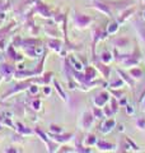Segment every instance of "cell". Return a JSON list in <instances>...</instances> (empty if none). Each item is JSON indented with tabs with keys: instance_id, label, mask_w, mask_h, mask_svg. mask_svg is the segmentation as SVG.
Segmentation results:
<instances>
[{
	"instance_id": "obj_31",
	"label": "cell",
	"mask_w": 145,
	"mask_h": 153,
	"mask_svg": "<svg viewBox=\"0 0 145 153\" xmlns=\"http://www.w3.org/2000/svg\"><path fill=\"white\" fill-rule=\"evenodd\" d=\"M45 31H46V33H47L48 36H52V37H57V36H59L56 27H54V26H47L45 28Z\"/></svg>"
},
{
	"instance_id": "obj_15",
	"label": "cell",
	"mask_w": 145,
	"mask_h": 153,
	"mask_svg": "<svg viewBox=\"0 0 145 153\" xmlns=\"http://www.w3.org/2000/svg\"><path fill=\"white\" fill-rule=\"evenodd\" d=\"M135 13V8L132 7V8H126L125 10H122V12H120V16H118V18H117V21H118V23L121 25V23H124V22H126L127 19L132 16V14Z\"/></svg>"
},
{
	"instance_id": "obj_38",
	"label": "cell",
	"mask_w": 145,
	"mask_h": 153,
	"mask_svg": "<svg viewBox=\"0 0 145 153\" xmlns=\"http://www.w3.org/2000/svg\"><path fill=\"white\" fill-rule=\"evenodd\" d=\"M57 151H59V152H74L75 149H72V147H66V146H64V147L59 148Z\"/></svg>"
},
{
	"instance_id": "obj_30",
	"label": "cell",
	"mask_w": 145,
	"mask_h": 153,
	"mask_svg": "<svg viewBox=\"0 0 145 153\" xmlns=\"http://www.w3.org/2000/svg\"><path fill=\"white\" fill-rule=\"evenodd\" d=\"M109 102H111V108H112V111H113V115L118 111V106H120V103H118V100L116 98V97H111L109 100Z\"/></svg>"
},
{
	"instance_id": "obj_44",
	"label": "cell",
	"mask_w": 145,
	"mask_h": 153,
	"mask_svg": "<svg viewBox=\"0 0 145 153\" xmlns=\"http://www.w3.org/2000/svg\"><path fill=\"white\" fill-rule=\"evenodd\" d=\"M3 79H4V78H3V75H1V74H0V82H1V80H3Z\"/></svg>"
},
{
	"instance_id": "obj_33",
	"label": "cell",
	"mask_w": 145,
	"mask_h": 153,
	"mask_svg": "<svg viewBox=\"0 0 145 153\" xmlns=\"http://www.w3.org/2000/svg\"><path fill=\"white\" fill-rule=\"evenodd\" d=\"M45 59H46V52L43 54L42 59H41V63L38 64V68L35 69V73H36L37 75H41V74H42V71H43V63H45Z\"/></svg>"
},
{
	"instance_id": "obj_24",
	"label": "cell",
	"mask_w": 145,
	"mask_h": 153,
	"mask_svg": "<svg viewBox=\"0 0 145 153\" xmlns=\"http://www.w3.org/2000/svg\"><path fill=\"white\" fill-rule=\"evenodd\" d=\"M122 85H125V82H124V79L121 78V76H117V78H113V79L109 82V87H111V88H116V89H118V88L122 87Z\"/></svg>"
},
{
	"instance_id": "obj_41",
	"label": "cell",
	"mask_w": 145,
	"mask_h": 153,
	"mask_svg": "<svg viewBox=\"0 0 145 153\" xmlns=\"http://www.w3.org/2000/svg\"><path fill=\"white\" fill-rule=\"evenodd\" d=\"M50 92H51V89L48 88V87H46L45 88V94H50Z\"/></svg>"
},
{
	"instance_id": "obj_26",
	"label": "cell",
	"mask_w": 145,
	"mask_h": 153,
	"mask_svg": "<svg viewBox=\"0 0 145 153\" xmlns=\"http://www.w3.org/2000/svg\"><path fill=\"white\" fill-rule=\"evenodd\" d=\"M33 98H31L28 103H30V106L33 108V110H40L41 108V101L37 98V96H32Z\"/></svg>"
},
{
	"instance_id": "obj_45",
	"label": "cell",
	"mask_w": 145,
	"mask_h": 153,
	"mask_svg": "<svg viewBox=\"0 0 145 153\" xmlns=\"http://www.w3.org/2000/svg\"><path fill=\"white\" fill-rule=\"evenodd\" d=\"M143 16H144V17H143V19H144V21H145V10H144V14H143Z\"/></svg>"
},
{
	"instance_id": "obj_32",
	"label": "cell",
	"mask_w": 145,
	"mask_h": 153,
	"mask_svg": "<svg viewBox=\"0 0 145 153\" xmlns=\"http://www.w3.org/2000/svg\"><path fill=\"white\" fill-rule=\"evenodd\" d=\"M13 25H14V23H10V25H8V26L3 27V28H0V38H5L7 33H9V31L13 28Z\"/></svg>"
},
{
	"instance_id": "obj_21",
	"label": "cell",
	"mask_w": 145,
	"mask_h": 153,
	"mask_svg": "<svg viewBox=\"0 0 145 153\" xmlns=\"http://www.w3.org/2000/svg\"><path fill=\"white\" fill-rule=\"evenodd\" d=\"M7 55L10 57L12 60H14V61H22L23 60V57L19 55V54H17L16 52V50H14V46L12 45V46H9L8 47V50H7Z\"/></svg>"
},
{
	"instance_id": "obj_16",
	"label": "cell",
	"mask_w": 145,
	"mask_h": 153,
	"mask_svg": "<svg viewBox=\"0 0 145 153\" xmlns=\"http://www.w3.org/2000/svg\"><path fill=\"white\" fill-rule=\"evenodd\" d=\"M115 125H116V121H115V119H112V117H109V119H107L102 125H101V129L99 130L102 131L103 134H107L108 131H111L112 129L115 128Z\"/></svg>"
},
{
	"instance_id": "obj_7",
	"label": "cell",
	"mask_w": 145,
	"mask_h": 153,
	"mask_svg": "<svg viewBox=\"0 0 145 153\" xmlns=\"http://www.w3.org/2000/svg\"><path fill=\"white\" fill-rule=\"evenodd\" d=\"M33 12H36L38 16H41L43 18H52L54 17V13L50 9V7H47L46 4H43L41 1H37L35 4V8H33Z\"/></svg>"
},
{
	"instance_id": "obj_14",
	"label": "cell",
	"mask_w": 145,
	"mask_h": 153,
	"mask_svg": "<svg viewBox=\"0 0 145 153\" xmlns=\"http://www.w3.org/2000/svg\"><path fill=\"white\" fill-rule=\"evenodd\" d=\"M117 74L121 76V78L124 79V82L125 84H129L130 85V88L134 89L135 88V79L132 78L131 75H130L129 73H125V71L122 69H117Z\"/></svg>"
},
{
	"instance_id": "obj_43",
	"label": "cell",
	"mask_w": 145,
	"mask_h": 153,
	"mask_svg": "<svg viewBox=\"0 0 145 153\" xmlns=\"http://www.w3.org/2000/svg\"><path fill=\"white\" fill-rule=\"evenodd\" d=\"M144 96H145V91H144V92H143V94H141V97H140V100H141V98L144 97ZM140 100H139V101H140Z\"/></svg>"
},
{
	"instance_id": "obj_6",
	"label": "cell",
	"mask_w": 145,
	"mask_h": 153,
	"mask_svg": "<svg viewBox=\"0 0 145 153\" xmlns=\"http://www.w3.org/2000/svg\"><path fill=\"white\" fill-rule=\"evenodd\" d=\"M16 73V66L13 64H9L7 61H1L0 63V74L3 75V78L9 82L12 79V76Z\"/></svg>"
},
{
	"instance_id": "obj_13",
	"label": "cell",
	"mask_w": 145,
	"mask_h": 153,
	"mask_svg": "<svg viewBox=\"0 0 145 153\" xmlns=\"http://www.w3.org/2000/svg\"><path fill=\"white\" fill-rule=\"evenodd\" d=\"M134 26H135V30H136L138 35H139L140 41L145 45V23L141 22V21H135Z\"/></svg>"
},
{
	"instance_id": "obj_34",
	"label": "cell",
	"mask_w": 145,
	"mask_h": 153,
	"mask_svg": "<svg viewBox=\"0 0 145 153\" xmlns=\"http://www.w3.org/2000/svg\"><path fill=\"white\" fill-rule=\"evenodd\" d=\"M103 108V112H104V116H108L111 117L113 115V111H112V108H111L109 105H104V106L102 107Z\"/></svg>"
},
{
	"instance_id": "obj_1",
	"label": "cell",
	"mask_w": 145,
	"mask_h": 153,
	"mask_svg": "<svg viewBox=\"0 0 145 153\" xmlns=\"http://www.w3.org/2000/svg\"><path fill=\"white\" fill-rule=\"evenodd\" d=\"M115 55H116L115 59L117 60L121 65L126 66V68H132V66H136V65L139 64V61H140L138 47H135L134 51L131 52V54H127V55L117 54V51L115 50Z\"/></svg>"
},
{
	"instance_id": "obj_22",
	"label": "cell",
	"mask_w": 145,
	"mask_h": 153,
	"mask_svg": "<svg viewBox=\"0 0 145 153\" xmlns=\"http://www.w3.org/2000/svg\"><path fill=\"white\" fill-rule=\"evenodd\" d=\"M16 126H17L16 130H17L19 134H21V135H31V134H33V131H35V130H31V129L26 128L22 123H17Z\"/></svg>"
},
{
	"instance_id": "obj_12",
	"label": "cell",
	"mask_w": 145,
	"mask_h": 153,
	"mask_svg": "<svg viewBox=\"0 0 145 153\" xmlns=\"http://www.w3.org/2000/svg\"><path fill=\"white\" fill-rule=\"evenodd\" d=\"M112 45L116 47V49H117V47L124 49V47H127L130 45V40H129V37H126V36H120V37L113 38Z\"/></svg>"
},
{
	"instance_id": "obj_10",
	"label": "cell",
	"mask_w": 145,
	"mask_h": 153,
	"mask_svg": "<svg viewBox=\"0 0 145 153\" xmlns=\"http://www.w3.org/2000/svg\"><path fill=\"white\" fill-rule=\"evenodd\" d=\"M94 120H95V117H94L93 112L85 111V112L83 114V116H81L80 125H81V128H83V129H90L92 126H93Z\"/></svg>"
},
{
	"instance_id": "obj_18",
	"label": "cell",
	"mask_w": 145,
	"mask_h": 153,
	"mask_svg": "<svg viewBox=\"0 0 145 153\" xmlns=\"http://www.w3.org/2000/svg\"><path fill=\"white\" fill-rule=\"evenodd\" d=\"M97 147H98V149L99 151H104V152H107V151H115V148L116 146L112 144V143H108V142H106V140H97Z\"/></svg>"
},
{
	"instance_id": "obj_23",
	"label": "cell",
	"mask_w": 145,
	"mask_h": 153,
	"mask_svg": "<svg viewBox=\"0 0 145 153\" xmlns=\"http://www.w3.org/2000/svg\"><path fill=\"white\" fill-rule=\"evenodd\" d=\"M118 28H120V23H118V21H112L108 25V27H107V33L108 35H115L116 32L118 31Z\"/></svg>"
},
{
	"instance_id": "obj_27",
	"label": "cell",
	"mask_w": 145,
	"mask_h": 153,
	"mask_svg": "<svg viewBox=\"0 0 145 153\" xmlns=\"http://www.w3.org/2000/svg\"><path fill=\"white\" fill-rule=\"evenodd\" d=\"M97 140H98V139L95 138L94 134H89V135L84 139V143H85L87 147H92V146H95L97 144Z\"/></svg>"
},
{
	"instance_id": "obj_25",
	"label": "cell",
	"mask_w": 145,
	"mask_h": 153,
	"mask_svg": "<svg viewBox=\"0 0 145 153\" xmlns=\"http://www.w3.org/2000/svg\"><path fill=\"white\" fill-rule=\"evenodd\" d=\"M99 60L102 61V63H104V64H109L111 61L113 60V56H112V54H111L109 51H103L102 54H101Z\"/></svg>"
},
{
	"instance_id": "obj_39",
	"label": "cell",
	"mask_w": 145,
	"mask_h": 153,
	"mask_svg": "<svg viewBox=\"0 0 145 153\" xmlns=\"http://www.w3.org/2000/svg\"><path fill=\"white\" fill-rule=\"evenodd\" d=\"M28 89H30L31 93H37V92H38V85H32V84H31Z\"/></svg>"
},
{
	"instance_id": "obj_11",
	"label": "cell",
	"mask_w": 145,
	"mask_h": 153,
	"mask_svg": "<svg viewBox=\"0 0 145 153\" xmlns=\"http://www.w3.org/2000/svg\"><path fill=\"white\" fill-rule=\"evenodd\" d=\"M95 68L97 70L101 73V75L103 76L104 79H109V75H111V68L108 66V64H104L102 61H95Z\"/></svg>"
},
{
	"instance_id": "obj_3",
	"label": "cell",
	"mask_w": 145,
	"mask_h": 153,
	"mask_svg": "<svg viewBox=\"0 0 145 153\" xmlns=\"http://www.w3.org/2000/svg\"><path fill=\"white\" fill-rule=\"evenodd\" d=\"M106 35H108L107 31L104 32L103 28L99 26L94 27L93 31H92V55H93V60H95V45L98 44L102 38H104Z\"/></svg>"
},
{
	"instance_id": "obj_28",
	"label": "cell",
	"mask_w": 145,
	"mask_h": 153,
	"mask_svg": "<svg viewBox=\"0 0 145 153\" xmlns=\"http://www.w3.org/2000/svg\"><path fill=\"white\" fill-rule=\"evenodd\" d=\"M92 112H93V115H94L95 119H103V117H104V112H103V108H102V107L94 106L93 110H92Z\"/></svg>"
},
{
	"instance_id": "obj_19",
	"label": "cell",
	"mask_w": 145,
	"mask_h": 153,
	"mask_svg": "<svg viewBox=\"0 0 145 153\" xmlns=\"http://www.w3.org/2000/svg\"><path fill=\"white\" fill-rule=\"evenodd\" d=\"M33 75H36L35 70L32 71H27V70H16V73H14V78L16 79H23V78H32Z\"/></svg>"
},
{
	"instance_id": "obj_17",
	"label": "cell",
	"mask_w": 145,
	"mask_h": 153,
	"mask_svg": "<svg viewBox=\"0 0 145 153\" xmlns=\"http://www.w3.org/2000/svg\"><path fill=\"white\" fill-rule=\"evenodd\" d=\"M47 45L50 47L51 50H54L55 52H61V49H62V42L60 40H57V38H51V40L47 41Z\"/></svg>"
},
{
	"instance_id": "obj_4",
	"label": "cell",
	"mask_w": 145,
	"mask_h": 153,
	"mask_svg": "<svg viewBox=\"0 0 145 153\" xmlns=\"http://www.w3.org/2000/svg\"><path fill=\"white\" fill-rule=\"evenodd\" d=\"M31 84H32V78H28V80H24V82L18 83L17 85H14V88L9 89L8 92H5L4 94H1V100H5V98L9 97V96L16 94V93H19V92H22V91H24V89H28Z\"/></svg>"
},
{
	"instance_id": "obj_46",
	"label": "cell",
	"mask_w": 145,
	"mask_h": 153,
	"mask_svg": "<svg viewBox=\"0 0 145 153\" xmlns=\"http://www.w3.org/2000/svg\"><path fill=\"white\" fill-rule=\"evenodd\" d=\"M139 1H140V3H143V1H144V0H139Z\"/></svg>"
},
{
	"instance_id": "obj_8",
	"label": "cell",
	"mask_w": 145,
	"mask_h": 153,
	"mask_svg": "<svg viewBox=\"0 0 145 153\" xmlns=\"http://www.w3.org/2000/svg\"><path fill=\"white\" fill-rule=\"evenodd\" d=\"M109 100H111L109 93L106 92V91H102V92H99L94 97L93 103H94V106H97V107H103L104 105H107L109 102Z\"/></svg>"
},
{
	"instance_id": "obj_40",
	"label": "cell",
	"mask_w": 145,
	"mask_h": 153,
	"mask_svg": "<svg viewBox=\"0 0 145 153\" xmlns=\"http://www.w3.org/2000/svg\"><path fill=\"white\" fill-rule=\"evenodd\" d=\"M126 112H127V114H130V115H132V114H134L132 107H131V106H129V105L126 106Z\"/></svg>"
},
{
	"instance_id": "obj_37",
	"label": "cell",
	"mask_w": 145,
	"mask_h": 153,
	"mask_svg": "<svg viewBox=\"0 0 145 153\" xmlns=\"http://www.w3.org/2000/svg\"><path fill=\"white\" fill-rule=\"evenodd\" d=\"M111 93L115 94V96H116V98H117V100H120V98L124 96V91H116V88H112V91H111Z\"/></svg>"
},
{
	"instance_id": "obj_29",
	"label": "cell",
	"mask_w": 145,
	"mask_h": 153,
	"mask_svg": "<svg viewBox=\"0 0 145 153\" xmlns=\"http://www.w3.org/2000/svg\"><path fill=\"white\" fill-rule=\"evenodd\" d=\"M54 85H55V89L59 92V94H60V97L64 100V101H67V98H66V94H65V92H64V89L61 88V85H60V83L57 82V80H54Z\"/></svg>"
},
{
	"instance_id": "obj_35",
	"label": "cell",
	"mask_w": 145,
	"mask_h": 153,
	"mask_svg": "<svg viewBox=\"0 0 145 153\" xmlns=\"http://www.w3.org/2000/svg\"><path fill=\"white\" fill-rule=\"evenodd\" d=\"M50 133H54V134H59L62 133V129L59 125H55V124H51L50 125Z\"/></svg>"
},
{
	"instance_id": "obj_20",
	"label": "cell",
	"mask_w": 145,
	"mask_h": 153,
	"mask_svg": "<svg viewBox=\"0 0 145 153\" xmlns=\"http://www.w3.org/2000/svg\"><path fill=\"white\" fill-rule=\"evenodd\" d=\"M129 74L132 76V78L135 80H139V79H143V76H144V73H143V70L139 68V66H132V68H130L129 69Z\"/></svg>"
},
{
	"instance_id": "obj_9",
	"label": "cell",
	"mask_w": 145,
	"mask_h": 153,
	"mask_svg": "<svg viewBox=\"0 0 145 153\" xmlns=\"http://www.w3.org/2000/svg\"><path fill=\"white\" fill-rule=\"evenodd\" d=\"M48 137L51 138L52 140H55L57 143H66L72 139L74 134L72 133H59V134H54V133H48Z\"/></svg>"
},
{
	"instance_id": "obj_5",
	"label": "cell",
	"mask_w": 145,
	"mask_h": 153,
	"mask_svg": "<svg viewBox=\"0 0 145 153\" xmlns=\"http://www.w3.org/2000/svg\"><path fill=\"white\" fill-rule=\"evenodd\" d=\"M89 7L95 9V10L101 12V13L106 14V16H108V17H113V13H112V10H111L112 8L109 7L108 3H103V1H99V0H92Z\"/></svg>"
},
{
	"instance_id": "obj_36",
	"label": "cell",
	"mask_w": 145,
	"mask_h": 153,
	"mask_svg": "<svg viewBox=\"0 0 145 153\" xmlns=\"http://www.w3.org/2000/svg\"><path fill=\"white\" fill-rule=\"evenodd\" d=\"M136 126L140 130H145V119H139L136 121Z\"/></svg>"
},
{
	"instance_id": "obj_2",
	"label": "cell",
	"mask_w": 145,
	"mask_h": 153,
	"mask_svg": "<svg viewBox=\"0 0 145 153\" xmlns=\"http://www.w3.org/2000/svg\"><path fill=\"white\" fill-rule=\"evenodd\" d=\"M92 22H93V18L87 16V14H81L79 12H75L72 14V25H74L75 28H78V30H85V28H88Z\"/></svg>"
},
{
	"instance_id": "obj_42",
	"label": "cell",
	"mask_w": 145,
	"mask_h": 153,
	"mask_svg": "<svg viewBox=\"0 0 145 153\" xmlns=\"http://www.w3.org/2000/svg\"><path fill=\"white\" fill-rule=\"evenodd\" d=\"M139 102H141V103H143V106H144V108H145V96H144V97H143L141 100H140Z\"/></svg>"
}]
</instances>
